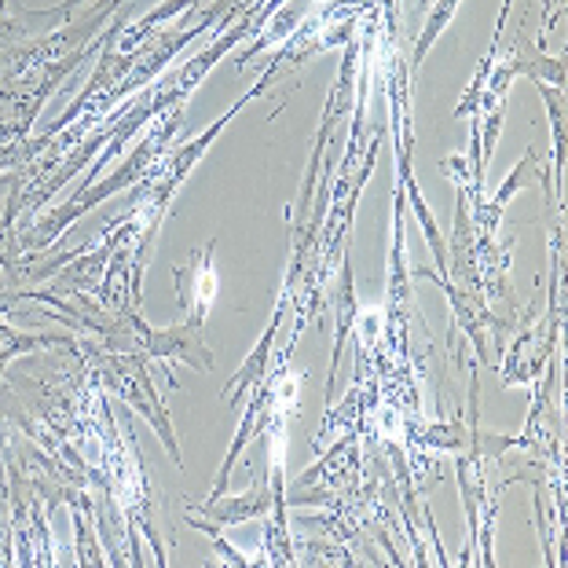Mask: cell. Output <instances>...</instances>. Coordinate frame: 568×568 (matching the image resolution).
<instances>
[{
	"mask_svg": "<svg viewBox=\"0 0 568 568\" xmlns=\"http://www.w3.org/2000/svg\"><path fill=\"white\" fill-rule=\"evenodd\" d=\"M272 495L268 488H250L246 495H239L235 503H224L221 495H213L210 503L202 506V514H205V521H213V525H239V521H250V517H261V514H268V503Z\"/></svg>",
	"mask_w": 568,
	"mask_h": 568,
	"instance_id": "2",
	"label": "cell"
},
{
	"mask_svg": "<svg viewBox=\"0 0 568 568\" xmlns=\"http://www.w3.org/2000/svg\"><path fill=\"white\" fill-rule=\"evenodd\" d=\"M418 4H426V0H418Z\"/></svg>",
	"mask_w": 568,
	"mask_h": 568,
	"instance_id": "5",
	"label": "cell"
},
{
	"mask_svg": "<svg viewBox=\"0 0 568 568\" xmlns=\"http://www.w3.org/2000/svg\"><path fill=\"white\" fill-rule=\"evenodd\" d=\"M283 415L286 410H280V422H275V455L283 452ZM275 499H283V474H280V458H275Z\"/></svg>",
	"mask_w": 568,
	"mask_h": 568,
	"instance_id": "4",
	"label": "cell"
},
{
	"mask_svg": "<svg viewBox=\"0 0 568 568\" xmlns=\"http://www.w3.org/2000/svg\"><path fill=\"white\" fill-rule=\"evenodd\" d=\"M210 253H213V246L205 250V253H195L187 268L176 272V283H180V312H184L187 326H202L205 312H210V305H213L216 272H213V264H210Z\"/></svg>",
	"mask_w": 568,
	"mask_h": 568,
	"instance_id": "1",
	"label": "cell"
},
{
	"mask_svg": "<svg viewBox=\"0 0 568 568\" xmlns=\"http://www.w3.org/2000/svg\"><path fill=\"white\" fill-rule=\"evenodd\" d=\"M455 8H458V0H440L437 4V11L429 16V22H426V30H422V38H418V48H415V67L426 59V52H429V44L440 38V30L452 22V16H455Z\"/></svg>",
	"mask_w": 568,
	"mask_h": 568,
	"instance_id": "3",
	"label": "cell"
}]
</instances>
